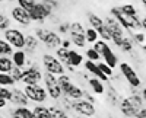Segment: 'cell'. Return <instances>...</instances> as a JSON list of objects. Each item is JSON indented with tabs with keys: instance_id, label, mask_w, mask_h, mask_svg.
I'll return each instance as SVG.
<instances>
[{
	"instance_id": "cell-6",
	"label": "cell",
	"mask_w": 146,
	"mask_h": 118,
	"mask_svg": "<svg viewBox=\"0 0 146 118\" xmlns=\"http://www.w3.org/2000/svg\"><path fill=\"white\" fill-rule=\"evenodd\" d=\"M23 92H25V95L28 96L29 102H34V103H38V105H42L47 102V99L50 98L48 96V93L45 90V88H42L41 85H27L22 88Z\"/></svg>"
},
{
	"instance_id": "cell-27",
	"label": "cell",
	"mask_w": 146,
	"mask_h": 118,
	"mask_svg": "<svg viewBox=\"0 0 146 118\" xmlns=\"http://www.w3.org/2000/svg\"><path fill=\"white\" fill-rule=\"evenodd\" d=\"M57 82H58V86H60V89H62V92H63V95L67 92V89L72 86V77L69 76V74H62V76H57Z\"/></svg>"
},
{
	"instance_id": "cell-14",
	"label": "cell",
	"mask_w": 146,
	"mask_h": 118,
	"mask_svg": "<svg viewBox=\"0 0 146 118\" xmlns=\"http://www.w3.org/2000/svg\"><path fill=\"white\" fill-rule=\"evenodd\" d=\"M120 108V112L123 114L126 118H136V114H137V109L136 107L130 102L129 98H121V102L118 105Z\"/></svg>"
},
{
	"instance_id": "cell-47",
	"label": "cell",
	"mask_w": 146,
	"mask_h": 118,
	"mask_svg": "<svg viewBox=\"0 0 146 118\" xmlns=\"http://www.w3.org/2000/svg\"><path fill=\"white\" fill-rule=\"evenodd\" d=\"M41 2H42V3H44V5L48 7V9H50L51 12L57 10V9H58V6H60L57 0H41Z\"/></svg>"
},
{
	"instance_id": "cell-10",
	"label": "cell",
	"mask_w": 146,
	"mask_h": 118,
	"mask_svg": "<svg viewBox=\"0 0 146 118\" xmlns=\"http://www.w3.org/2000/svg\"><path fill=\"white\" fill-rule=\"evenodd\" d=\"M10 19L15 20L18 25L23 29H27L32 25V20H31V16H29V12L22 9L21 6H13L10 9Z\"/></svg>"
},
{
	"instance_id": "cell-54",
	"label": "cell",
	"mask_w": 146,
	"mask_h": 118,
	"mask_svg": "<svg viewBox=\"0 0 146 118\" xmlns=\"http://www.w3.org/2000/svg\"><path fill=\"white\" fill-rule=\"evenodd\" d=\"M5 2H7V3H12V2H16V0H5Z\"/></svg>"
},
{
	"instance_id": "cell-48",
	"label": "cell",
	"mask_w": 146,
	"mask_h": 118,
	"mask_svg": "<svg viewBox=\"0 0 146 118\" xmlns=\"http://www.w3.org/2000/svg\"><path fill=\"white\" fill-rule=\"evenodd\" d=\"M83 99L85 101H88V102H91V103H96V99H95V96L94 95H91V93L88 92V90H83Z\"/></svg>"
},
{
	"instance_id": "cell-37",
	"label": "cell",
	"mask_w": 146,
	"mask_h": 118,
	"mask_svg": "<svg viewBox=\"0 0 146 118\" xmlns=\"http://www.w3.org/2000/svg\"><path fill=\"white\" fill-rule=\"evenodd\" d=\"M16 3L18 6H21L22 9H25V10H31L36 3H38V0H16Z\"/></svg>"
},
{
	"instance_id": "cell-50",
	"label": "cell",
	"mask_w": 146,
	"mask_h": 118,
	"mask_svg": "<svg viewBox=\"0 0 146 118\" xmlns=\"http://www.w3.org/2000/svg\"><path fill=\"white\" fill-rule=\"evenodd\" d=\"M136 118H146V107H143L142 109H139V111H137Z\"/></svg>"
},
{
	"instance_id": "cell-24",
	"label": "cell",
	"mask_w": 146,
	"mask_h": 118,
	"mask_svg": "<svg viewBox=\"0 0 146 118\" xmlns=\"http://www.w3.org/2000/svg\"><path fill=\"white\" fill-rule=\"evenodd\" d=\"M58 108L64 109L67 114L73 112L75 111V101H73L72 98H69V96H66V95H63L62 98H60V101H58Z\"/></svg>"
},
{
	"instance_id": "cell-33",
	"label": "cell",
	"mask_w": 146,
	"mask_h": 118,
	"mask_svg": "<svg viewBox=\"0 0 146 118\" xmlns=\"http://www.w3.org/2000/svg\"><path fill=\"white\" fill-rule=\"evenodd\" d=\"M48 108H50V111H51V114H53V118H70L69 114H67L64 109L56 107V105H50Z\"/></svg>"
},
{
	"instance_id": "cell-36",
	"label": "cell",
	"mask_w": 146,
	"mask_h": 118,
	"mask_svg": "<svg viewBox=\"0 0 146 118\" xmlns=\"http://www.w3.org/2000/svg\"><path fill=\"white\" fill-rule=\"evenodd\" d=\"M85 55H86L88 60L91 61H95V63H98V60L101 58V54L96 51L94 47H91V48H86V51H85Z\"/></svg>"
},
{
	"instance_id": "cell-52",
	"label": "cell",
	"mask_w": 146,
	"mask_h": 118,
	"mask_svg": "<svg viewBox=\"0 0 146 118\" xmlns=\"http://www.w3.org/2000/svg\"><path fill=\"white\" fill-rule=\"evenodd\" d=\"M142 26H143V29L146 31V16H145V18L142 19Z\"/></svg>"
},
{
	"instance_id": "cell-45",
	"label": "cell",
	"mask_w": 146,
	"mask_h": 118,
	"mask_svg": "<svg viewBox=\"0 0 146 118\" xmlns=\"http://www.w3.org/2000/svg\"><path fill=\"white\" fill-rule=\"evenodd\" d=\"M0 98H3V99L10 102V99H12V88L0 86Z\"/></svg>"
},
{
	"instance_id": "cell-16",
	"label": "cell",
	"mask_w": 146,
	"mask_h": 118,
	"mask_svg": "<svg viewBox=\"0 0 146 118\" xmlns=\"http://www.w3.org/2000/svg\"><path fill=\"white\" fill-rule=\"evenodd\" d=\"M105 99L111 107H117V105H120V102H121V98L118 95V92L115 90V88L110 83V82H108V88L105 90Z\"/></svg>"
},
{
	"instance_id": "cell-17",
	"label": "cell",
	"mask_w": 146,
	"mask_h": 118,
	"mask_svg": "<svg viewBox=\"0 0 146 118\" xmlns=\"http://www.w3.org/2000/svg\"><path fill=\"white\" fill-rule=\"evenodd\" d=\"M12 61L16 67L25 69L27 63H28V54L25 50H15V53L12 54Z\"/></svg>"
},
{
	"instance_id": "cell-44",
	"label": "cell",
	"mask_w": 146,
	"mask_h": 118,
	"mask_svg": "<svg viewBox=\"0 0 146 118\" xmlns=\"http://www.w3.org/2000/svg\"><path fill=\"white\" fill-rule=\"evenodd\" d=\"M108 47H110V45H108V42H107V41H104V40H98V41H96V42L94 44V48H95L96 51H98L100 54H102V53L108 48Z\"/></svg>"
},
{
	"instance_id": "cell-13",
	"label": "cell",
	"mask_w": 146,
	"mask_h": 118,
	"mask_svg": "<svg viewBox=\"0 0 146 118\" xmlns=\"http://www.w3.org/2000/svg\"><path fill=\"white\" fill-rule=\"evenodd\" d=\"M10 103L16 105V107H28L29 103V99L28 96L25 95L23 89L21 88H12V99H10Z\"/></svg>"
},
{
	"instance_id": "cell-5",
	"label": "cell",
	"mask_w": 146,
	"mask_h": 118,
	"mask_svg": "<svg viewBox=\"0 0 146 118\" xmlns=\"http://www.w3.org/2000/svg\"><path fill=\"white\" fill-rule=\"evenodd\" d=\"M3 38L13 47L15 50H23L25 48L27 34L21 28H9L3 32Z\"/></svg>"
},
{
	"instance_id": "cell-12",
	"label": "cell",
	"mask_w": 146,
	"mask_h": 118,
	"mask_svg": "<svg viewBox=\"0 0 146 118\" xmlns=\"http://www.w3.org/2000/svg\"><path fill=\"white\" fill-rule=\"evenodd\" d=\"M83 67H85V70H86L88 73H91L94 77H96V79H100V80H102L104 83H108L110 82V77H107L101 70H100V67H98V63H95V61H91V60H85L83 61Z\"/></svg>"
},
{
	"instance_id": "cell-28",
	"label": "cell",
	"mask_w": 146,
	"mask_h": 118,
	"mask_svg": "<svg viewBox=\"0 0 146 118\" xmlns=\"http://www.w3.org/2000/svg\"><path fill=\"white\" fill-rule=\"evenodd\" d=\"M88 22H89V26L94 28V29L101 28L104 23H105L102 18H100L96 13H92V12H89V13H88Z\"/></svg>"
},
{
	"instance_id": "cell-41",
	"label": "cell",
	"mask_w": 146,
	"mask_h": 118,
	"mask_svg": "<svg viewBox=\"0 0 146 118\" xmlns=\"http://www.w3.org/2000/svg\"><path fill=\"white\" fill-rule=\"evenodd\" d=\"M10 76L15 79L16 83H21V80H22V77H23V69L15 66L13 69H12V72H10Z\"/></svg>"
},
{
	"instance_id": "cell-3",
	"label": "cell",
	"mask_w": 146,
	"mask_h": 118,
	"mask_svg": "<svg viewBox=\"0 0 146 118\" xmlns=\"http://www.w3.org/2000/svg\"><path fill=\"white\" fill-rule=\"evenodd\" d=\"M104 22H105V25H107L110 34H111V41L114 42L115 47H118V48H120L121 44H123V41H124V38H126V31H124L123 26H121L120 23L117 22V19L113 18L111 15L107 16V18L104 19Z\"/></svg>"
},
{
	"instance_id": "cell-53",
	"label": "cell",
	"mask_w": 146,
	"mask_h": 118,
	"mask_svg": "<svg viewBox=\"0 0 146 118\" xmlns=\"http://www.w3.org/2000/svg\"><path fill=\"white\" fill-rule=\"evenodd\" d=\"M140 2H142V6L146 9V0H140Z\"/></svg>"
},
{
	"instance_id": "cell-34",
	"label": "cell",
	"mask_w": 146,
	"mask_h": 118,
	"mask_svg": "<svg viewBox=\"0 0 146 118\" xmlns=\"http://www.w3.org/2000/svg\"><path fill=\"white\" fill-rule=\"evenodd\" d=\"M10 25H12V19H10L7 15H5L3 12H0V31L5 32L6 29L12 28Z\"/></svg>"
},
{
	"instance_id": "cell-59",
	"label": "cell",
	"mask_w": 146,
	"mask_h": 118,
	"mask_svg": "<svg viewBox=\"0 0 146 118\" xmlns=\"http://www.w3.org/2000/svg\"><path fill=\"white\" fill-rule=\"evenodd\" d=\"M57 2H58V0H57Z\"/></svg>"
},
{
	"instance_id": "cell-51",
	"label": "cell",
	"mask_w": 146,
	"mask_h": 118,
	"mask_svg": "<svg viewBox=\"0 0 146 118\" xmlns=\"http://www.w3.org/2000/svg\"><path fill=\"white\" fill-rule=\"evenodd\" d=\"M7 103H9V101H6V99H3V98H0V111H2V109H6V108H7Z\"/></svg>"
},
{
	"instance_id": "cell-43",
	"label": "cell",
	"mask_w": 146,
	"mask_h": 118,
	"mask_svg": "<svg viewBox=\"0 0 146 118\" xmlns=\"http://www.w3.org/2000/svg\"><path fill=\"white\" fill-rule=\"evenodd\" d=\"M85 29L83 28V25L80 22H72L70 23V32L69 34H85Z\"/></svg>"
},
{
	"instance_id": "cell-42",
	"label": "cell",
	"mask_w": 146,
	"mask_h": 118,
	"mask_svg": "<svg viewBox=\"0 0 146 118\" xmlns=\"http://www.w3.org/2000/svg\"><path fill=\"white\" fill-rule=\"evenodd\" d=\"M98 67H100V70L107 76V77H113V74H114V69H111L108 64H105L104 61H98Z\"/></svg>"
},
{
	"instance_id": "cell-4",
	"label": "cell",
	"mask_w": 146,
	"mask_h": 118,
	"mask_svg": "<svg viewBox=\"0 0 146 118\" xmlns=\"http://www.w3.org/2000/svg\"><path fill=\"white\" fill-rule=\"evenodd\" d=\"M41 63L45 69V72L51 73L54 76H62L66 73V67L64 64L58 60V58L54 55V54H50V53H45L41 55Z\"/></svg>"
},
{
	"instance_id": "cell-20",
	"label": "cell",
	"mask_w": 146,
	"mask_h": 118,
	"mask_svg": "<svg viewBox=\"0 0 146 118\" xmlns=\"http://www.w3.org/2000/svg\"><path fill=\"white\" fill-rule=\"evenodd\" d=\"M88 85L91 88V90L95 93V95H104L105 93V86H104V82L96 79V77H89L88 79Z\"/></svg>"
},
{
	"instance_id": "cell-58",
	"label": "cell",
	"mask_w": 146,
	"mask_h": 118,
	"mask_svg": "<svg viewBox=\"0 0 146 118\" xmlns=\"http://www.w3.org/2000/svg\"><path fill=\"white\" fill-rule=\"evenodd\" d=\"M118 2H123V0H118Z\"/></svg>"
},
{
	"instance_id": "cell-15",
	"label": "cell",
	"mask_w": 146,
	"mask_h": 118,
	"mask_svg": "<svg viewBox=\"0 0 146 118\" xmlns=\"http://www.w3.org/2000/svg\"><path fill=\"white\" fill-rule=\"evenodd\" d=\"M40 48V40L35 37L34 34H27V41H25V50L27 54H31L34 55Z\"/></svg>"
},
{
	"instance_id": "cell-56",
	"label": "cell",
	"mask_w": 146,
	"mask_h": 118,
	"mask_svg": "<svg viewBox=\"0 0 146 118\" xmlns=\"http://www.w3.org/2000/svg\"><path fill=\"white\" fill-rule=\"evenodd\" d=\"M0 118H5V117H3V115H2V114H0Z\"/></svg>"
},
{
	"instance_id": "cell-7",
	"label": "cell",
	"mask_w": 146,
	"mask_h": 118,
	"mask_svg": "<svg viewBox=\"0 0 146 118\" xmlns=\"http://www.w3.org/2000/svg\"><path fill=\"white\" fill-rule=\"evenodd\" d=\"M42 80H44V83H45V90H47V93H48V96H50L53 101L58 102L60 98L63 96V92H62V89H60V86H58L57 76L45 72Z\"/></svg>"
},
{
	"instance_id": "cell-2",
	"label": "cell",
	"mask_w": 146,
	"mask_h": 118,
	"mask_svg": "<svg viewBox=\"0 0 146 118\" xmlns=\"http://www.w3.org/2000/svg\"><path fill=\"white\" fill-rule=\"evenodd\" d=\"M42 77H44V74L41 72L40 66L36 64L35 61H32V60H28L27 67L23 69V77L21 80V83L23 86H27V85H36V83H40V82L42 80Z\"/></svg>"
},
{
	"instance_id": "cell-23",
	"label": "cell",
	"mask_w": 146,
	"mask_h": 118,
	"mask_svg": "<svg viewBox=\"0 0 146 118\" xmlns=\"http://www.w3.org/2000/svg\"><path fill=\"white\" fill-rule=\"evenodd\" d=\"M32 111H34V118H53L50 108L44 107V105H35Z\"/></svg>"
},
{
	"instance_id": "cell-26",
	"label": "cell",
	"mask_w": 146,
	"mask_h": 118,
	"mask_svg": "<svg viewBox=\"0 0 146 118\" xmlns=\"http://www.w3.org/2000/svg\"><path fill=\"white\" fill-rule=\"evenodd\" d=\"M70 41L78 48H85V45L88 44L85 34H70Z\"/></svg>"
},
{
	"instance_id": "cell-35",
	"label": "cell",
	"mask_w": 146,
	"mask_h": 118,
	"mask_svg": "<svg viewBox=\"0 0 146 118\" xmlns=\"http://www.w3.org/2000/svg\"><path fill=\"white\" fill-rule=\"evenodd\" d=\"M120 50L123 51V53H127V54H133V50H135V47H133V41L130 37H126L123 44H121L120 47Z\"/></svg>"
},
{
	"instance_id": "cell-46",
	"label": "cell",
	"mask_w": 146,
	"mask_h": 118,
	"mask_svg": "<svg viewBox=\"0 0 146 118\" xmlns=\"http://www.w3.org/2000/svg\"><path fill=\"white\" fill-rule=\"evenodd\" d=\"M57 32L60 35H66L67 32H70V23L67 22H60L57 25Z\"/></svg>"
},
{
	"instance_id": "cell-8",
	"label": "cell",
	"mask_w": 146,
	"mask_h": 118,
	"mask_svg": "<svg viewBox=\"0 0 146 118\" xmlns=\"http://www.w3.org/2000/svg\"><path fill=\"white\" fill-rule=\"evenodd\" d=\"M120 73H121V76L126 79L127 83L130 85V88H135V89L140 88V85H142V79L139 77L137 72H136V70L133 69L129 63H126V61L120 63Z\"/></svg>"
},
{
	"instance_id": "cell-55",
	"label": "cell",
	"mask_w": 146,
	"mask_h": 118,
	"mask_svg": "<svg viewBox=\"0 0 146 118\" xmlns=\"http://www.w3.org/2000/svg\"><path fill=\"white\" fill-rule=\"evenodd\" d=\"M76 118H89V117H82V115H78Z\"/></svg>"
},
{
	"instance_id": "cell-25",
	"label": "cell",
	"mask_w": 146,
	"mask_h": 118,
	"mask_svg": "<svg viewBox=\"0 0 146 118\" xmlns=\"http://www.w3.org/2000/svg\"><path fill=\"white\" fill-rule=\"evenodd\" d=\"M13 67H15V64L12 61V57L0 55V73H10Z\"/></svg>"
},
{
	"instance_id": "cell-9",
	"label": "cell",
	"mask_w": 146,
	"mask_h": 118,
	"mask_svg": "<svg viewBox=\"0 0 146 118\" xmlns=\"http://www.w3.org/2000/svg\"><path fill=\"white\" fill-rule=\"evenodd\" d=\"M53 12L48 9L42 2H38L31 10H29V16H31V20L32 22H36V23H41V25H44L45 20H48L51 18Z\"/></svg>"
},
{
	"instance_id": "cell-32",
	"label": "cell",
	"mask_w": 146,
	"mask_h": 118,
	"mask_svg": "<svg viewBox=\"0 0 146 118\" xmlns=\"http://www.w3.org/2000/svg\"><path fill=\"white\" fill-rule=\"evenodd\" d=\"M120 9H121V12H123L124 15H127V16H139V15H137V9H136V6L133 5V3H126V5H123V6H120Z\"/></svg>"
},
{
	"instance_id": "cell-31",
	"label": "cell",
	"mask_w": 146,
	"mask_h": 118,
	"mask_svg": "<svg viewBox=\"0 0 146 118\" xmlns=\"http://www.w3.org/2000/svg\"><path fill=\"white\" fill-rule=\"evenodd\" d=\"M85 37H86V41L89 44H95L96 41H98L100 35H98V31L89 26V28H86V31H85Z\"/></svg>"
},
{
	"instance_id": "cell-30",
	"label": "cell",
	"mask_w": 146,
	"mask_h": 118,
	"mask_svg": "<svg viewBox=\"0 0 146 118\" xmlns=\"http://www.w3.org/2000/svg\"><path fill=\"white\" fill-rule=\"evenodd\" d=\"M0 86L5 88H15L16 82L15 79L10 76V73H0Z\"/></svg>"
},
{
	"instance_id": "cell-1",
	"label": "cell",
	"mask_w": 146,
	"mask_h": 118,
	"mask_svg": "<svg viewBox=\"0 0 146 118\" xmlns=\"http://www.w3.org/2000/svg\"><path fill=\"white\" fill-rule=\"evenodd\" d=\"M34 35L40 40V42H42L48 50H57L62 47V41L63 38L60 37V34L53 31V29H48L45 26H36L34 29Z\"/></svg>"
},
{
	"instance_id": "cell-22",
	"label": "cell",
	"mask_w": 146,
	"mask_h": 118,
	"mask_svg": "<svg viewBox=\"0 0 146 118\" xmlns=\"http://www.w3.org/2000/svg\"><path fill=\"white\" fill-rule=\"evenodd\" d=\"M66 96L72 98L73 101H79V99H83V89L75 83H72V86L67 89V92L64 93Z\"/></svg>"
},
{
	"instance_id": "cell-21",
	"label": "cell",
	"mask_w": 146,
	"mask_h": 118,
	"mask_svg": "<svg viewBox=\"0 0 146 118\" xmlns=\"http://www.w3.org/2000/svg\"><path fill=\"white\" fill-rule=\"evenodd\" d=\"M83 63V55L80 53H78L76 50H69V57H67V61L64 64H70L73 67H79Z\"/></svg>"
},
{
	"instance_id": "cell-40",
	"label": "cell",
	"mask_w": 146,
	"mask_h": 118,
	"mask_svg": "<svg viewBox=\"0 0 146 118\" xmlns=\"http://www.w3.org/2000/svg\"><path fill=\"white\" fill-rule=\"evenodd\" d=\"M98 31V35L101 37V40H104V41H111V34H110V31H108V28H107V25L104 23V25L101 26V28H98L96 29Z\"/></svg>"
},
{
	"instance_id": "cell-29",
	"label": "cell",
	"mask_w": 146,
	"mask_h": 118,
	"mask_svg": "<svg viewBox=\"0 0 146 118\" xmlns=\"http://www.w3.org/2000/svg\"><path fill=\"white\" fill-rule=\"evenodd\" d=\"M15 53V48L12 47L5 38H0V55H7L12 57V54Z\"/></svg>"
},
{
	"instance_id": "cell-18",
	"label": "cell",
	"mask_w": 146,
	"mask_h": 118,
	"mask_svg": "<svg viewBox=\"0 0 146 118\" xmlns=\"http://www.w3.org/2000/svg\"><path fill=\"white\" fill-rule=\"evenodd\" d=\"M10 118H34V111L28 107H16L9 111Z\"/></svg>"
},
{
	"instance_id": "cell-57",
	"label": "cell",
	"mask_w": 146,
	"mask_h": 118,
	"mask_svg": "<svg viewBox=\"0 0 146 118\" xmlns=\"http://www.w3.org/2000/svg\"><path fill=\"white\" fill-rule=\"evenodd\" d=\"M3 2H5V0H0V3H3Z\"/></svg>"
},
{
	"instance_id": "cell-11",
	"label": "cell",
	"mask_w": 146,
	"mask_h": 118,
	"mask_svg": "<svg viewBox=\"0 0 146 118\" xmlns=\"http://www.w3.org/2000/svg\"><path fill=\"white\" fill-rule=\"evenodd\" d=\"M75 112L78 115H82V117L92 118L96 114V108L94 103L85 101V99H79V101H75Z\"/></svg>"
},
{
	"instance_id": "cell-39",
	"label": "cell",
	"mask_w": 146,
	"mask_h": 118,
	"mask_svg": "<svg viewBox=\"0 0 146 118\" xmlns=\"http://www.w3.org/2000/svg\"><path fill=\"white\" fill-rule=\"evenodd\" d=\"M130 38H131V41L133 42H136L137 45H143V42H145V40H146V37H145V34L143 32H139V31H136V32H133L131 35H130Z\"/></svg>"
},
{
	"instance_id": "cell-49",
	"label": "cell",
	"mask_w": 146,
	"mask_h": 118,
	"mask_svg": "<svg viewBox=\"0 0 146 118\" xmlns=\"http://www.w3.org/2000/svg\"><path fill=\"white\" fill-rule=\"evenodd\" d=\"M62 47H63V48L70 50V47H72V41H70V40H67V38H64V40L62 41Z\"/></svg>"
},
{
	"instance_id": "cell-38",
	"label": "cell",
	"mask_w": 146,
	"mask_h": 118,
	"mask_svg": "<svg viewBox=\"0 0 146 118\" xmlns=\"http://www.w3.org/2000/svg\"><path fill=\"white\" fill-rule=\"evenodd\" d=\"M56 57L64 64L67 61V57H69V50L67 48H63V47H60V48L56 50Z\"/></svg>"
},
{
	"instance_id": "cell-19",
	"label": "cell",
	"mask_w": 146,
	"mask_h": 118,
	"mask_svg": "<svg viewBox=\"0 0 146 118\" xmlns=\"http://www.w3.org/2000/svg\"><path fill=\"white\" fill-rule=\"evenodd\" d=\"M101 57H102L104 63L108 64L111 69H115V67L118 66V57H117V54H115L111 48H110V47H108V48L101 54Z\"/></svg>"
}]
</instances>
